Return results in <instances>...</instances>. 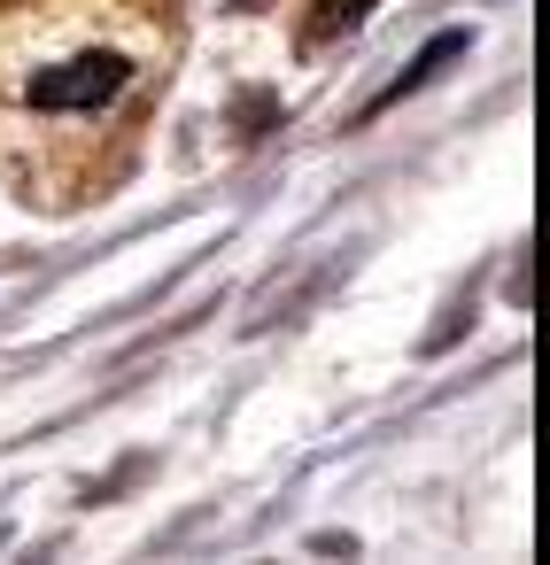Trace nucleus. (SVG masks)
Here are the masks:
<instances>
[{
	"instance_id": "nucleus-2",
	"label": "nucleus",
	"mask_w": 550,
	"mask_h": 565,
	"mask_svg": "<svg viewBox=\"0 0 550 565\" xmlns=\"http://www.w3.org/2000/svg\"><path fill=\"white\" fill-rule=\"evenodd\" d=\"M364 9H372V0H326V9L310 17V40H334L341 24H364Z\"/></svg>"
},
{
	"instance_id": "nucleus-1",
	"label": "nucleus",
	"mask_w": 550,
	"mask_h": 565,
	"mask_svg": "<svg viewBox=\"0 0 550 565\" xmlns=\"http://www.w3.org/2000/svg\"><path fill=\"white\" fill-rule=\"evenodd\" d=\"M125 78H133V63H125V55H78V63H63V71H40V78H32V109H102Z\"/></svg>"
}]
</instances>
